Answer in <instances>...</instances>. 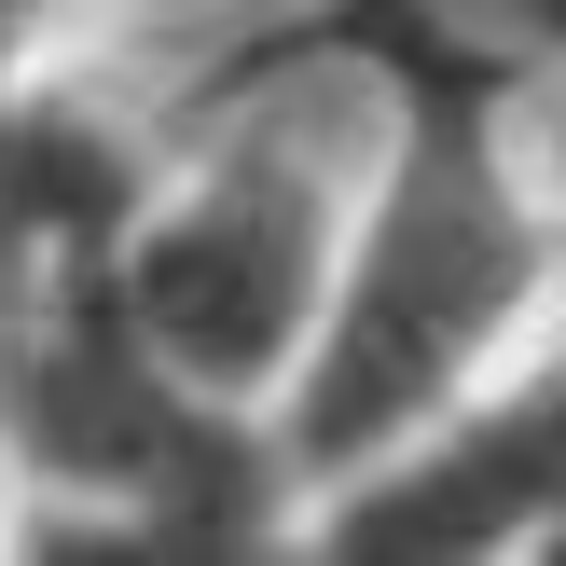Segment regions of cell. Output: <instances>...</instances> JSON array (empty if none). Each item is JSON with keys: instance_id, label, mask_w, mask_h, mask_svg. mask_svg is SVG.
<instances>
[{"instance_id": "cell-2", "label": "cell", "mask_w": 566, "mask_h": 566, "mask_svg": "<svg viewBox=\"0 0 566 566\" xmlns=\"http://www.w3.org/2000/svg\"><path fill=\"white\" fill-rule=\"evenodd\" d=\"M566 525V332L291 484L304 566H525Z\"/></svg>"}, {"instance_id": "cell-3", "label": "cell", "mask_w": 566, "mask_h": 566, "mask_svg": "<svg viewBox=\"0 0 566 566\" xmlns=\"http://www.w3.org/2000/svg\"><path fill=\"white\" fill-rule=\"evenodd\" d=\"M111 14H125V0H0V83L55 70V55H97Z\"/></svg>"}, {"instance_id": "cell-1", "label": "cell", "mask_w": 566, "mask_h": 566, "mask_svg": "<svg viewBox=\"0 0 566 566\" xmlns=\"http://www.w3.org/2000/svg\"><path fill=\"white\" fill-rule=\"evenodd\" d=\"M359 153H374V83L332 70L304 42H263L249 83L153 138V180L125 193L97 249V291L193 401L276 415L304 332H318L332 249L359 208Z\"/></svg>"}]
</instances>
